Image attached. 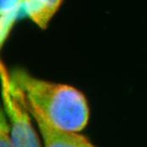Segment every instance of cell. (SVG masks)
<instances>
[{
  "mask_svg": "<svg viewBox=\"0 0 147 147\" xmlns=\"http://www.w3.org/2000/svg\"><path fill=\"white\" fill-rule=\"evenodd\" d=\"M29 109L37 126L42 147H97L83 134L59 129L48 123L35 109L30 107Z\"/></svg>",
  "mask_w": 147,
  "mask_h": 147,
  "instance_id": "obj_3",
  "label": "cell"
},
{
  "mask_svg": "<svg viewBox=\"0 0 147 147\" xmlns=\"http://www.w3.org/2000/svg\"><path fill=\"white\" fill-rule=\"evenodd\" d=\"M63 3V0H23V10L39 29L45 30Z\"/></svg>",
  "mask_w": 147,
  "mask_h": 147,
  "instance_id": "obj_4",
  "label": "cell"
},
{
  "mask_svg": "<svg viewBox=\"0 0 147 147\" xmlns=\"http://www.w3.org/2000/svg\"><path fill=\"white\" fill-rule=\"evenodd\" d=\"M10 76L29 107L53 126L81 133L88 125L90 106L86 96L79 89L35 77L20 68L10 70Z\"/></svg>",
  "mask_w": 147,
  "mask_h": 147,
  "instance_id": "obj_1",
  "label": "cell"
},
{
  "mask_svg": "<svg viewBox=\"0 0 147 147\" xmlns=\"http://www.w3.org/2000/svg\"><path fill=\"white\" fill-rule=\"evenodd\" d=\"M0 147H13L9 121L3 108L0 113Z\"/></svg>",
  "mask_w": 147,
  "mask_h": 147,
  "instance_id": "obj_6",
  "label": "cell"
},
{
  "mask_svg": "<svg viewBox=\"0 0 147 147\" xmlns=\"http://www.w3.org/2000/svg\"><path fill=\"white\" fill-rule=\"evenodd\" d=\"M0 84L3 109L9 121L13 147H42L27 101L13 82L10 70L3 60L0 61Z\"/></svg>",
  "mask_w": 147,
  "mask_h": 147,
  "instance_id": "obj_2",
  "label": "cell"
},
{
  "mask_svg": "<svg viewBox=\"0 0 147 147\" xmlns=\"http://www.w3.org/2000/svg\"><path fill=\"white\" fill-rule=\"evenodd\" d=\"M23 0H0V46L1 48L9 37L20 10Z\"/></svg>",
  "mask_w": 147,
  "mask_h": 147,
  "instance_id": "obj_5",
  "label": "cell"
}]
</instances>
